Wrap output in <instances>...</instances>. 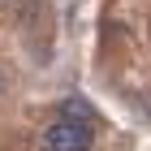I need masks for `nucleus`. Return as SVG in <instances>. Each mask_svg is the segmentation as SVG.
Wrapping results in <instances>:
<instances>
[{"label": "nucleus", "instance_id": "nucleus-1", "mask_svg": "<svg viewBox=\"0 0 151 151\" xmlns=\"http://www.w3.org/2000/svg\"><path fill=\"white\" fill-rule=\"evenodd\" d=\"M91 147H95V125L56 116L43 129V151H91Z\"/></svg>", "mask_w": 151, "mask_h": 151}, {"label": "nucleus", "instance_id": "nucleus-2", "mask_svg": "<svg viewBox=\"0 0 151 151\" xmlns=\"http://www.w3.org/2000/svg\"><path fill=\"white\" fill-rule=\"evenodd\" d=\"M60 116H65V121H82V125H99L95 108L86 104L82 95H69V99H60Z\"/></svg>", "mask_w": 151, "mask_h": 151}, {"label": "nucleus", "instance_id": "nucleus-3", "mask_svg": "<svg viewBox=\"0 0 151 151\" xmlns=\"http://www.w3.org/2000/svg\"><path fill=\"white\" fill-rule=\"evenodd\" d=\"M0 91H4V73H0Z\"/></svg>", "mask_w": 151, "mask_h": 151}]
</instances>
